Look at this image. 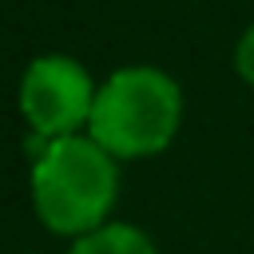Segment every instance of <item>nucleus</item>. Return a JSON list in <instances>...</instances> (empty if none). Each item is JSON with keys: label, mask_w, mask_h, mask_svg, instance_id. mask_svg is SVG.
<instances>
[{"label": "nucleus", "mask_w": 254, "mask_h": 254, "mask_svg": "<svg viewBox=\"0 0 254 254\" xmlns=\"http://www.w3.org/2000/svg\"><path fill=\"white\" fill-rule=\"evenodd\" d=\"M234 67H238L242 83L254 87V24H250V28L238 36V44H234Z\"/></svg>", "instance_id": "nucleus-5"}, {"label": "nucleus", "mask_w": 254, "mask_h": 254, "mask_svg": "<svg viewBox=\"0 0 254 254\" xmlns=\"http://www.w3.org/2000/svg\"><path fill=\"white\" fill-rule=\"evenodd\" d=\"M32 155V206L52 234L79 238L107 222L119 198V159L103 151L87 131L36 139L28 135Z\"/></svg>", "instance_id": "nucleus-1"}, {"label": "nucleus", "mask_w": 254, "mask_h": 254, "mask_svg": "<svg viewBox=\"0 0 254 254\" xmlns=\"http://www.w3.org/2000/svg\"><path fill=\"white\" fill-rule=\"evenodd\" d=\"M99 83L71 56H36L20 79V115L36 139L83 135Z\"/></svg>", "instance_id": "nucleus-3"}, {"label": "nucleus", "mask_w": 254, "mask_h": 254, "mask_svg": "<svg viewBox=\"0 0 254 254\" xmlns=\"http://www.w3.org/2000/svg\"><path fill=\"white\" fill-rule=\"evenodd\" d=\"M67 254H159V250L147 238V230L131 222H103L99 230L71 238Z\"/></svg>", "instance_id": "nucleus-4"}, {"label": "nucleus", "mask_w": 254, "mask_h": 254, "mask_svg": "<svg viewBox=\"0 0 254 254\" xmlns=\"http://www.w3.org/2000/svg\"><path fill=\"white\" fill-rule=\"evenodd\" d=\"M183 123L179 83L151 64L115 67L99 91L87 119V135L115 159H147L171 147Z\"/></svg>", "instance_id": "nucleus-2"}]
</instances>
